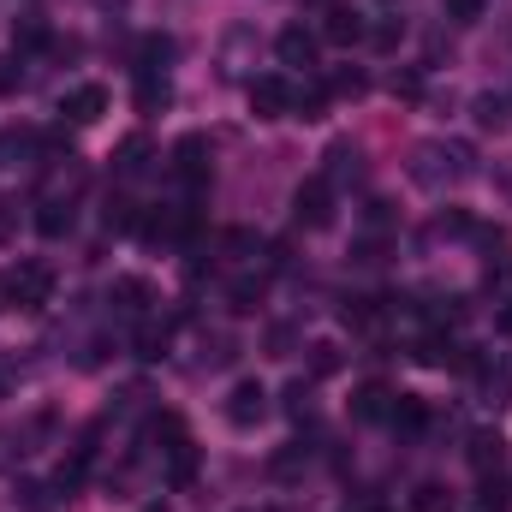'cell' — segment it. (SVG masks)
<instances>
[{
	"instance_id": "cell-1",
	"label": "cell",
	"mask_w": 512,
	"mask_h": 512,
	"mask_svg": "<svg viewBox=\"0 0 512 512\" xmlns=\"http://www.w3.org/2000/svg\"><path fill=\"white\" fill-rule=\"evenodd\" d=\"M411 179H417L423 191L459 185V179H471V149H465V143H417V149H411Z\"/></svg>"
},
{
	"instance_id": "cell-2",
	"label": "cell",
	"mask_w": 512,
	"mask_h": 512,
	"mask_svg": "<svg viewBox=\"0 0 512 512\" xmlns=\"http://www.w3.org/2000/svg\"><path fill=\"white\" fill-rule=\"evenodd\" d=\"M292 221L304 227V233H322V227H334V185L316 173V179H304L298 191H292Z\"/></svg>"
},
{
	"instance_id": "cell-3",
	"label": "cell",
	"mask_w": 512,
	"mask_h": 512,
	"mask_svg": "<svg viewBox=\"0 0 512 512\" xmlns=\"http://www.w3.org/2000/svg\"><path fill=\"white\" fill-rule=\"evenodd\" d=\"M6 298H12L18 310H42V304L54 298V268H48V262H18V268L6 274Z\"/></svg>"
},
{
	"instance_id": "cell-4",
	"label": "cell",
	"mask_w": 512,
	"mask_h": 512,
	"mask_svg": "<svg viewBox=\"0 0 512 512\" xmlns=\"http://www.w3.org/2000/svg\"><path fill=\"white\" fill-rule=\"evenodd\" d=\"M209 155H215V143H209L203 131H185V137L173 143V179L191 185V191H203V185H209Z\"/></svg>"
},
{
	"instance_id": "cell-5",
	"label": "cell",
	"mask_w": 512,
	"mask_h": 512,
	"mask_svg": "<svg viewBox=\"0 0 512 512\" xmlns=\"http://www.w3.org/2000/svg\"><path fill=\"white\" fill-rule=\"evenodd\" d=\"M262 417H268V387L262 382H239L227 393V423L233 429H256Z\"/></svg>"
},
{
	"instance_id": "cell-6",
	"label": "cell",
	"mask_w": 512,
	"mask_h": 512,
	"mask_svg": "<svg viewBox=\"0 0 512 512\" xmlns=\"http://www.w3.org/2000/svg\"><path fill=\"white\" fill-rule=\"evenodd\" d=\"M251 114L256 120H292V84L286 78H251Z\"/></svg>"
},
{
	"instance_id": "cell-7",
	"label": "cell",
	"mask_w": 512,
	"mask_h": 512,
	"mask_svg": "<svg viewBox=\"0 0 512 512\" xmlns=\"http://www.w3.org/2000/svg\"><path fill=\"white\" fill-rule=\"evenodd\" d=\"M322 36H328V42H358V36H370V24H364L358 6L328 0V12H322Z\"/></svg>"
},
{
	"instance_id": "cell-8",
	"label": "cell",
	"mask_w": 512,
	"mask_h": 512,
	"mask_svg": "<svg viewBox=\"0 0 512 512\" xmlns=\"http://www.w3.org/2000/svg\"><path fill=\"white\" fill-rule=\"evenodd\" d=\"M108 114V90L102 84H78V90H66V120L72 126H96Z\"/></svg>"
},
{
	"instance_id": "cell-9",
	"label": "cell",
	"mask_w": 512,
	"mask_h": 512,
	"mask_svg": "<svg viewBox=\"0 0 512 512\" xmlns=\"http://www.w3.org/2000/svg\"><path fill=\"white\" fill-rule=\"evenodd\" d=\"M72 221H78L72 197H48V203H36V233H42V239H66Z\"/></svg>"
},
{
	"instance_id": "cell-10",
	"label": "cell",
	"mask_w": 512,
	"mask_h": 512,
	"mask_svg": "<svg viewBox=\"0 0 512 512\" xmlns=\"http://www.w3.org/2000/svg\"><path fill=\"white\" fill-rule=\"evenodd\" d=\"M387 423H393L399 435H423V429H429V399H417V393H393Z\"/></svg>"
},
{
	"instance_id": "cell-11",
	"label": "cell",
	"mask_w": 512,
	"mask_h": 512,
	"mask_svg": "<svg viewBox=\"0 0 512 512\" xmlns=\"http://www.w3.org/2000/svg\"><path fill=\"white\" fill-rule=\"evenodd\" d=\"M149 155H155V149H149V137H143V131H131L126 143L114 149V179H143V173H149Z\"/></svg>"
},
{
	"instance_id": "cell-12",
	"label": "cell",
	"mask_w": 512,
	"mask_h": 512,
	"mask_svg": "<svg viewBox=\"0 0 512 512\" xmlns=\"http://www.w3.org/2000/svg\"><path fill=\"white\" fill-rule=\"evenodd\" d=\"M387 411H393V393L382 382H364L352 393V423H387Z\"/></svg>"
},
{
	"instance_id": "cell-13",
	"label": "cell",
	"mask_w": 512,
	"mask_h": 512,
	"mask_svg": "<svg viewBox=\"0 0 512 512\" xmlns=\"http://www.w3.org/2000/svg\"><path fill=\"white\" fill-rule=\"evenodd\" d=\"M131 102H137V114H161V108L173 102V84H167V72H137V90H131Z\"/></svg>"
},
{
	"instance_id": "cell-14",
	"label": "cell",
	"mask_w": 512,
	"mask_h": 512,
	"mask_svg": "<svg viewBox=\"0 0 512 512\" xmlns=\"http://www.w3.org/2000/svg\"><path fill=\"white\" fill-rule=\"evenodd\" d=\"M280 60L286 66H316V30H304V24H292V30H280Z\"/></svg>"
},
{
	"instance_id": "cell-15",
	"label": "cell",
	"mask_w": 512,
	"mask_h": 512,
	"mask_svg": "<svg viewBox=\"0 0 512 512\" xmlns=\"http://www.w3.org/2000/svg\"><path fill=\"white\" fill-rule=\"evenodd\" d=\"M483 405H512V358H495V364H483Z\"/></svg>"
},
{
	"instance_id": "cell-16",
	"label": "cell",
	"mask_w": 512,
	"mask_h": 512,
	"mask_svg": "<svg viewBox=\"0 0 512 512\" xmlns=\"http://www.w3.org/2000/svg\"><path fill=\"white\" fill-rule=\"evenodd\" d=\"M149 298H155L149 280H137V274H120V280H114V310H120V316H143Z\"/></svg>"
},
{
	"instance_id": "cell-17",
	"label": "cell",
	"mask_w": 512,
	"mask_h": 512,
	"mask_svg": "<svg viewBox=\"0 0 512 512\" xmlns=\"http://www.w3.org/2000/svg\"><path fill=\"white\" fill-rule=\"evenodd\" d=\"M149 435H155V441H167L161 453H179V447H191V435H185V417H179V411H155V417H149Z\"/></svg>"
},
{
	"instance_id": "cell-18",
	"label": "cell",
	"mask_w": 512,
	"mask_h": 512,
	"mask_svg": "<svg viewBox=\"0 0 512 512\" xmlns=\"http://www.w3.org/2000/svg\"><path fill=\"white\" fill-rule=\"evenodd\" d=\"M501 459H507V441L501 435H471V465L489 477V471H501Z\"/></svg>"
},
{
	"instance_id": "cell-19",
	"label": "cell",
	"mask_w": 512,
	"mask_h": 512,
	"mask_svg": "<svg viewBox=\"0 0 512 512\" xmlns=\"http://www.w3.org/2000/svg\"><path fill=\"white\" fill-rule=\"evenodd\" d=\"M137 221H143V215H137L131 197H108V203H102V227H108V233H137Z\"/></svg>"
},
{
	"instance_id": "cell-20",
	"label": "cell",
	"mask_w": 512,
	"mask_h": 512,
	"mask_svg": "<svg viewBox=\"0 0 512 512\" xmlns=\"http://www.w3.org/2000/svg\"><path fill=\"white\" fill-rule=\"evenodd\" d=\"M167 340H173V328H167V322H161V328H155V322H143V328H137V358H143V364L167 358Z\"/></svg>"
},
{
	"instance_id": "cell-21",
	"label": "cell",
	"mask_w": 512,
	"mask_h": 512,
	"mask_svg": "<svg viewBox=\"0 0 512 512\" xmlns=\"http://www.w3.org/2000/svg\"><path fill=\"white\" fill-rule=\"evenodd\" d=\"M262 292H268V280H251V274H245V280H233V286H227V304H233L239 316H251L256 304H262Z\"/></svg>"
},
{
	"instance_id": "cell-22",
	"label": "cell",
	"mask_w": 512,
	"mask_h": 512,
	"mask_svg": "<svg viewBox=\"0 0 512 512\" xmlns=\"http://www.w3.org/2000/svg\"><path fill=\"white\" fill-rule=\"evenodd\" d=\"M429 233H435V239H441V233H447V239H471V233H477V221H471L465 209H441V215L429 221Z\"/></svg>"
},
{
	"instance_id": "cell-23",
	"label": "cell",
	"mask_w": 512,
	"mask_h": 512,
	"mask_svg": "<svg viewBox=\"0 0 512 512\" xmlns=\"http://www.w3.org/2000/svg\"><path fill=\"white\" fill-rule=\"evenodd\" d=\"M167 483H173V489H191V483H197V447L167 453Z\"/></svg>"
},
{
	"instance_id": "cell-24",
	"label": "cell",
	"mask_w": 512,
	"mask_h": 512,
	"mask_svg": "<svg viewBox=\"0 0 512 512\" xmlns=\"http://www.w3.org/2000/svg\"><path fill=\"white\" fill-rule=\"evenodd\" d=\"M322 108H328V84H316V90H292V120H322Z\"/></svg>"
},
{
	"instance_id": "cell-25",
	"label": "cell",
	"mask_w": 512,
	"mask_h": 512,
	"mask_svg": "<svg viewBox=\"0 0 512 512\" xmlns=\"http://www.w3.org/2000/svg\"><path fill=\"white\" fill-rule=\"evenodd\" d=\"M346 173H352V179L364 173V167H358V149H352V143H334V149H328V173H322V179L334 185V179H346Z\"/></svg>"
},
{
	"instance_id": "cell-26",
	"label": "cell",
	"mask_w": 512,
	"mask_h": 512,
	"mask_svg": "<svg viewBox=\"0 0 512 512\" xmlns=\"http://www.w3.org/2000/svg\"><path fill=\"white\" fill-rule=\"evenodd\" d=\"M411 512H453V495L441 483H417L411 489Z\"/></svg>"
},
{
	"instance_id": "cell-27",
	"label": "cell",
	"mask_w": 512,
	"mask_h": 512,
	"mask_svg": "<svg viewBox=\"0 0 512 512\" xmlns=\"http://www.w3.org/2000/svg\"><path fill=\"white\" fill-rule=\"evenodd\" d=\"M334 370H340V346L316 340V346H310V382H322V376H334Z\"/></svg>"
},
{
	"instance_id": "cell-28",
	"label": "cell",
	"mask_w": 512,
	"mask_h": 512,
	"mask_svg": "<svg viewBox=\"0 0 512 512\" xmlns=\"http://www.w3.org/2000/svg\"><path fill=\"white\" fill-rule=\"evenodd\" d=\"M364 90H370V78H364L358 66H346V72L328 78V96H364Z\"/></svg>"
},
{
	"instance_id": "cell-29",
	"label": "cell",
	"mask_w": 512,
	"mask_h": 512,
	"mask_svg": "<svg viewBox=\"0 0 512 512\" xmlns=\"http://www.w3.org/2000/svg\"><path fill=\"white\" fill-rule=\"evenodd\" d=\"M512 120V108L507 102H501V96H483V102H477V126H489V131H501Z\"/></svg>"
},
{
	"instance_id": "cell-30",
	"label": "cell",
	"mask_w": 512,
	"mask_h": 512,
	"mask_svg": "<svg viewBox=\"0 0 512 512\" xmlns=\"http://www.w3.org/2000/svg\"><path fill=\"white\" fill-rule=\"evenodd\" d=\"M477 507H483V512H507V483H501V477H483Z\"/></svg>"
},
{
	"instance_id": "cell-31",
	"label": "cell",
	"mask_w": 512,
	"mask_h": 512,
	"mask_svg": "<svg viewBox=\"0 0 512 512\" xmlns=\"http://www.w3.org/2000/svg\"><path fill=\"white\" fill-rule=\"evenodd\" d=\"M12 42H18V48H48V24H42V18H24V24L12 30Z\"/></svg>"
},
{
	"instance_id": "cell-32",
	"label": "cell",
	"mask_w": 512,
	"mask_h": 512,
	"mask_svg": "<svg viewBox=\"0 0 512 512\" xmlns=\"http://www.w3.org/2000/svg\"><path fill=\"white\" fill-rule=\"evenodd\" d=\"M352 256H358L364 268H376V262H387V239H382V233H370V239H358V251H352Z\"/></svg>"
},
{
	"instance_id": "cell-33",
	"label": "cell",
	"mask_w": 512,
	"mask_h": 512,
	"mask_svg": "<svg viewBox=\"0 0 512 512\" xmlns=\"http://www.w3.org/2000/svg\"><path fill=\"white\" fill-rule=\"evenodd\" d=\"M387 221H393V203L370 197V203H364V227H370V233H387Z\"/></svg>"
},
{
	"instance_id": "cell-34",
	"label": "cell",
	"mask_w": 512,
	"mask_h": 512,
	"mask_svg": "<svg viewBox=\"0 0 512 512\" xmlns=\"http://www.w3.org/2000/svg\"><path fill=\"white\" fill-rule=\"evenodd\" d=\"M393 96L417 102V96H423V72H417V66H411V72H393Z\"/></svg>"
},
{
	"instance_id": "cell-35",
	"label": "cell",
	"mask_w": 512,
	"mask_h": 512,
	"mask_svg": "<svg viewBox=\"0 0 512 512\" xmlns=\"http://www.w3.org/2000/svg\"><path fill=\"white\" fill-rule=\"evenodd\" d=\"M286 411H292L298 423L310 417V382H292V387H286Z\"/></svg>"
},
{
	"instance_id": "cell-36",
	"label": "cell",
	"mask_w": 512,
	"mask_h": 512,
	"mask_svg": "<svg viewBox=\"0 0 512 512\" xmlns=\"http://www.w3.org/2000/svg\"><path fill=\"white\" fill-rule=\"evenodd\" d=\"M18 501H24V512H48V507H54L42 483H18Z\"/></svg>"
},
{
	"instance_id": "cell-37",
	"label": "cell",
	"mask_w": 512,
	"mask_h": 512,
	"mask_svg": "<svg viewBox=\"0 0 512 512\" xmlns=\"http://www.w3.org/2000/svg\"><path fill=\"white\" fill-rule=\"evenodd\" d=\"M447 18L453 24H477L483 18V0H447Z\"/></svg>"
},
{
	"instance_id": "cell-38",
	"label": "cell",
	"mask_w": 512,
	"mask_h": 512,
	"mask_svg": "<svg viewBox=\"0 0 512 512\" xmlns=\"http://www.w3.org/2000/svg\"><path fill=\"white\" fill-rule=\"evenodd\" d=\"M399 36H405V18H387V24H376V30H370V42H376V48H393Z\"/></svg>"
},
{
	"instance_id": "cell-39",
	"label": "cell",
	"mask_w": 512,
	"mask_h": 512,
	"mask_svg": "<svg viewBox=\"0 0 512 512\" xmlns=\"http://www.w3.org/2000/svg\"><path fill=\"white\" fill-rule=\"evenodd\" d=\"M489 286H501V292L512 286V256H495V262H489Z\"/></svg>"
},
{
	"instance_id": "cell-40",
	"label": "cell",
	"mask_w": 512,
	"mask_h": 512,
	"mask_svg": "<svg viewBox=\"0 0 512 512\" xmlns=\"http://www.w3.org/2000/svg\"><path fill=\"white\" fill-rule=\"evenodd\" d=\"M227 251H233V256H251V251H256V233L233 227V233H227Z\"/></svg>"
},
{
	"instance_id": "cell-41",
	"label": "cell",
	"mask_w": 512,
	"mask_h": 512,
	"mask_svg": "<svg viewBox=\"0 0 512 512\" xmlns=\"http://www.w3.org/2000/svg\"><path fill=\"white\" fill-rule=\"evenodd\" d=\"M12 227H18V203H6V197H0V239H6Z\"/></svg>"
},
{
	"instance_id": "cell-42",
	"label": "cell",
	"mask_w": 512,
	"mask_h": 512,
	"mask_svg": "<svg viewBox=\"0 0 512 512\" xmlns=\"http://www.w3.org/2000/svg\"><path fill=\"white\" fill-rule=\"evenodd\" d=\"M18 90V66L12 60H0V96H12Z\"/></svg>"
},
{
	"instance_id": "cell-43",
	"label": "cell",
	"mask_w": 512,
	"mask_h": 512,
	"mask_svg": "<svg viewBox=\"0 0 512 512\" xmlns=\"http://www.w3.org/2000/svg\"><path fill=\"white\" fill-rule=\"evenodd\" d=\"M501 328H507V334H512V298H507V310H501Z\"/></svg>"
},
{
	"instance_id": "cell-44",
	"label": "cell",
	"mask_w": 512,
	"mask_h": 512,
	"mask_svg": "<svg viewBox=\"0 0 512 512\" xmlns=\"http://www.w3.org/2000/svg\"><path fill=\"white\" fill-rule=\"evenodd\" d=\"M0 304H6V280H0Z\"/></svg>"
},
{
	"instance_id": "cell-45",
	"label": "cell",
	"mask_w": 512,
	"mask_h": 512,
	"mask_svg": "<svg viewBox=\"0 0 512 512\" xmlns=\"http://www.w3.org/2000/svg\"><path fill=\"white\" fill-rule=\"evenodd\" d=\"M143 512H167V507H143Z\"/></svg>"
}]
</instances>
